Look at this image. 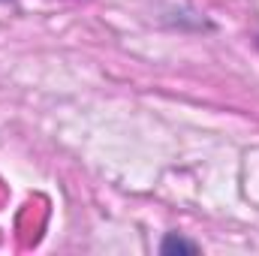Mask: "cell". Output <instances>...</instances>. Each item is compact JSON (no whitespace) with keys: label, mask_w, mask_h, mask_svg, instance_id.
<instances>
[{"label":"cell","mask_w":259,"mask_h":256,"mask_svg":"<svg viewBox=\"0 0 259 256\" xmlns=\"http://www.w3.org/2000/svg\"><path fill=\"white\" fill-rule=\"evenodd\" d=\"M172 250H184V253H196V244L190 241H184V238H166V244H163V253H172Z\"/></svg>","instance_id":"1"}]
</instances>
